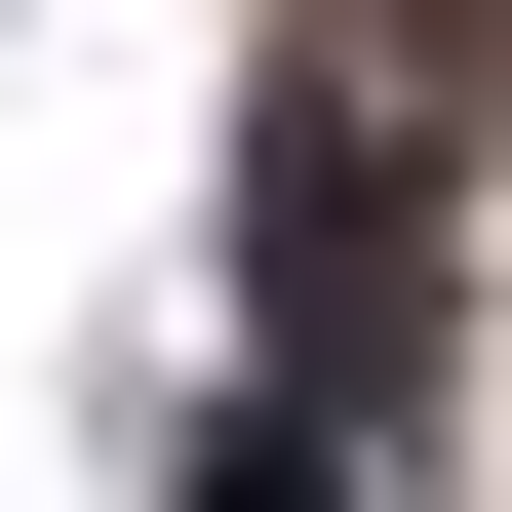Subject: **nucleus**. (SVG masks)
<instances>
[{"label":"nucleus","instance_id":"2","mask_svg":"<svg viewBox=\"0 0 512 512\" xmlns=\"http://www.w3.org/2000/svg\"><path fill=\"white\" fill-rule=\"evenodd\" d=\"M473 119H512V0H473Z\"/></svg>","mask_w":512,"mask_h":512},{"label":"nucleus","instance_id":"1","mask_svg":"<svg viewBox=\"0 0 512 512\" xmlns=\"http://www.w3.org/2000/svg\"><path fill=\"white\" fill-rule=\"evenodd\" d=\"M276 355L434 394V158H394V79H276Z\"/></svg>","mask_w":512,"mask_h":512},{"label":"nucleus","instance_id":"3","mask_svg":"<svg viewBox=\"0 0 512 512\" xmlns=\"http://www.w3.org/2000/svg\"><path fill=\"white\" fill-rule=\"evenodd\" d=\"M237 512H316V434H276V473H237Z\"/></svg>","mask_w":512,"mask_h":512}]
</instances>
